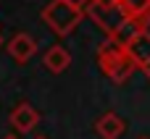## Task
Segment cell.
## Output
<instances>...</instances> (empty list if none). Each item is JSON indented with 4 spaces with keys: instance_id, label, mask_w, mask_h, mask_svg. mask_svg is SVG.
<instances>
[{
    "instance_id": "6da1fadb",
    "label": "cell",
    "mask_w": 150,
    "mask_h": 139,
    "mask_svg": "<svg viewBox=\"0 0 150 139\" xmlns=\"http://www.w3.org/2000/svg\"><path fill=\"white\" fill-rule=\"evenodd\" d=\"M82 18V11L76 8V5H71V3H66V0H58V3H53L47 11H45V21L58 32V34H66V32H71V26L76 24Z\"/></svg>"
},
{
    "instance_id": "7a4b0ae2",
    "label": "cell",
    "mask_w": 150,
    "mask_h": 139,
    "mask_svg": "<svg viewBox=\"0 0 150 139\" xmlns=\"http://www.w3.org/2000/svg\"><path fill=\"white\" fill-rule=\"evenodd\" d=\"M40 121L37 110H32L29 105H18L13 113H11V124L18 129V131H32V126Z\"/></svg>"
},
{
    "instance_id": "3957f363",
    "label": "cell",
    "mask_w": 150,
    "mask_h": 139,
    "mask_svg": "<svg viewBox=\"0 0 150 139\" xmlns=\"http://www.w3.org/2000/svg\"><path fill=\"white\" fill-rule=\"evenodd\" d=\"M121 131H124V121L119 116H113V113H108V116H103L98 121V134L103 139H116Z\"/></svg>"
},
{
    "instance_id": "277c9868",
    "label": "cell",
    "mask_w": 150,
    "mask_h": 139,
    "mask_svg": "<svg viewBox=\"0 0 150 139\" xmlns=\"http://www.w3.org/2000/svg\"><path fill=\"white\" fill-rule=\"evenodd\" d=\"M8 53H11L16 60H26V58L34 53V42H32L26 34H16V37L11 39V45H8Z\"/></svg>"
},
{
    "instance_id": "5b68a950",
    "label": "cell",
    "mask_w": 150,
    "mask_h": 139,
    "mask_svg": "<svg viewBox=\"0 0 150 139\" xmlns=\"http://www.w3.org/2000/svg\"><path fill=\"white\" fill-rule=\"evenodd\" d=\"M69 63H71V55H69L66 47H50L47 55H45V66L50 71H55V74L63 71V68H69Z\"/></svg>"
},
{
    "instance_id": "8992f818",
    "label": "cell",
    "mask_w": 150,
    "mask_h": 139,
    "mask_svg": "<svg viewBox=\"0 0 150 139\" xmlns=\"http://www.w3.org/2000/svg\"><path fill=\"white\" fill-rule=\"evenodd\" d=\"M66 3H71V5H76V8H82V5H84L87 0H66Z\"/></svg>"
},
{
    "instance_id": "52a82bcc",
    "label": "cell",
    "mask_w": 150,
    "mask_h": 139,
    "mask_svg": "<svg viewBox=\"0 0 150 139\" xmlns=\"http://www.w3.org/2000/svg\"><path fill=\"white\" fill-rule=\"evenodd\" d=\"M0 42H3V39H0Z\"/></svg>"
}]
</instances>
